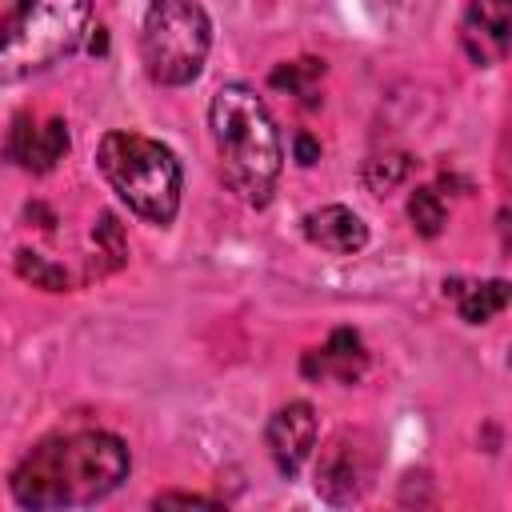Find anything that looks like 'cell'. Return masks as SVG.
I'll return each instance as SVG.
<instances>
[{
    "label": "cell",
    "instance_id": "obj_3",
    "mask_svg": "<svg viewBox=\"0 0 512 512\" xmlns=\"http://www.w3.org/2000/svg\"><path fill=\"white\" fill-rule=\"evenodd\" d=\"M92 0H0V84H20L72 56Z\"/></svg>",
    "mask_w": 512,
    "mask_h": 512
},
{
    "label": "cell",
    "instance_id": "obj_13",
    "mask_svg": "<svg viewBox=\"0 0 512 512\" xmlns=\"http://www.w3.org/2000/svg\"><path fill=\"white\" fill-rule=\"evenodd\" d=\"M320 76H324V60H292V64H280L272 68V88L288 92V96H300L308 108L316 104V92H320Z\"/></svg>",
    "mask_w": 512,
    "mask_h": 512
},
{
    "label": "cell",
    "instance_id": "obj_8",
    "mask_svg": "<svg viewBox=\"0 0 512 512\" xmlns=\"http://www.w3.org/2000/svg\"><path fill=\"white\" fill-rule=\"evenodd\" d=\"M512 0H472L460 20V44L472 64L492 68L508 56L512 40Z\"/></svg>",
    "mask_w": 512,
    "mask_h": 512
},
{
    "label": "cell",
    "instance_id": "obj_17",
    "mask_svg": "<svg viewBox=\"0 0 512 512\" xmlns=\"http://www.w3.org/2000/svg\"><path fill=\"white\" fill-rule=\"evenodd\" d=\"M96 244L112 256V268H116V264H124L128 244H124V236H120V220H116L112 212H104V216H100V224H96Z\"/></svg>",
    "mask_w": 512,
    "mask_h": 512
},
{
    "label": "cell",
    "instance_id": "obj_1",
    "mask_svg": "<svg viewBox=\"0 0 512 512\" xmlns=\"http://www.w3.org/2000/svg\"><path fill=\"white\" fill-rule=\"evenodd\" d=\"M128 444L112 432H60L20 456L8 476L12 500L32 512L96 504L128 480Z\"/></svg>",
    "mask_w": 512,
    "mask_h": 512
},
{
    "label": "cell",
    "instance_id": "obj_15",
    "mask_svg": "<svg viewBox=\"0 0 512 512\" xmlns=\"http://www.w3.org/2000/svg\"><path fill=\"white\" fill-rule=\"evenodd\" d=\"M408 220H412V228L420 236H428V240L440 236L444 232V220H448V208H444L440 192L436 188H416L408 196Z\"/></svg>",
    "mask_w": 512,
    "mask_h": 512
},
{
    "label": "cell",
    "instance_id": "obj_4",
    "mask_svg": "<svg viewBox=\"0 0 512 512\" xmlns=\"http://www.w3.org/2000/svg\"><path fill=\"white\" fill-rule=\"evenodd\" d=\"M96 164L112 192L148 224H172L180 208V160L168 144L140 132H108Z\"/></svg>",
    "mask_w": 512,
    "mask_h": 512
},
{
    "label": "cell",
    "instance_id": "obj_19",
    "mask_svg": "<svg viewBox=\"0 0 512 512\" xmlns=\"http://www.w3.org/2000/svg\"><path fill=\"white\" fill-rule=\"evenodd\" d=\"M296 160L308 168V164H316L320 160V144L308 136V132H296Z\"/></svg>",
    "mask_w": 512,
    "mask_h": 512
},
{
    "label": "cell",
    "instance_id": "obj_12",
    "mask_svg": "<svg viewBox=\"0 0 512 512\" xmlns=\"http://www.w3.org/2000/svg\"><path fill=\"white\" fill-rule=\"evenodd\" d=\"M444 292L456 300L460 316L468 324H488L496 312H504L508 304V280H484V284H464V280H448Z\"/></svg>",
    "mask_w": 512,
    "mask_h": 512
},
{
    "label": "cell",
    "instance_id": "obj_18",
    "mask_svg": "<svg viewBox=\"0 0 512 512\" xmlns=\"http://www.w3.org/2000/svg\"><path fill=\"white\" fill-rule=\"evenodd\" d=\"M152 504H156V508H216V500L192 496V492H160Z\"/></svg>",
    "mask_w": 512,
    "mask_h": 512
},
{
    "label": "cell",
    "instance_id": "obj_2",
    "mask_svg": "<svg viewBox=\"0 0 512 512\" xmlns=\"http://www.w3.org/2000/svg\"><path fill=\"white\" fill-rule=\"evenodd\" d=\"M208 132L216 144L224 184L244 204L264 208L272 200V188L284 164V144L264 96H256V88L240 80L220 84L208 104Z\"/></svg>",
    "mask_w": 512,
    "mask_h": 512
},
{
    "label": "cell",
    "instance_id": "obj_14",
    "mask_svg": "<svg viewBox=\"0 0 512 512\" xmlns=\"http://www.w3.org/2000/svg\"><path fill=\"white\" fill-rule=\"evenodd\" d=\"M408 172H412V160H408L404 152H376L372 160H364V184H368V192H376V196H384V192H392L396 184H404Z\"/></svg>",
    "mask_w": 512,
    "mask_h": 512
},
{
    "label": "cell",
    "instance_id": "obj_6",
    "mask_svg": "<svg viewBox=\"0 0 512 512\" xmlns=\"http://www.w3.org/2000/svg\"><path fill=\"white\" fill-rule=\"evenodd\" d=\"M372 472H376V444L368 432H336L316 460V492L320 500L344 508L364 500V492L372 488Z\"/></svg>",
    "mask_w": 512,
    "mask_h": 512
},
{
    "label": "cell",
    "instance_id": "obj_16",
    "mask_svg": "<svg viewBox=\"0 0 512 512\" xmlns=\"http://www.w3.org/2000/svg\"><path fill=\"white\" fill-rule=\"evenodd\" d=\"M16 276L28 280L32 288H44V292H64V288H68V272H64L60 264L44 260V256L32 252V248H20V252H16Z\"/></svg>",
    "mask_w": 512,
    "mask_h": 512
},
{
    "label": "cell",
    "instance_id": "obj_9",
    "mask_svg": "<svg viewBox=\"0 0 512 512\" xmlns=\"http://www.w3.org/2000/svg\"><path fill=\"white\" fill-rule=\"evenodd\" d=\"M4 152H8V160H16L28 172H52L56 160H64V152H68V124L64 120H48V124L36 128V120L28 112H20L12 120Z\"/></svg>",
    "mask_w": 512,
    "mask_h": 512
},
{
    "label": "cell",
    "instance_id": "obj_11",
    "mask_svg": "<svg viewBox=\"0 0 512 512\" xmlns=\"http://www.w3.org/2000/svg\"><path fill=\"white\" fill-rule=\"evenodd\" d=\"M368 368V352H364V340L352 332V328H336L328 336L324 348H312L304 356V376L312 380H340V384H356Z\"/></svg>",
    "mask_w": 512,
    "mask_h": 512
},
{
    "label": "cell",
    "instance_id": "obj_10",
    "mask_svg": "<svg viewBox=\"0 0 512 512\" xmlns=\"http://www.w3.org/2000/svg\"><path fill=\"white\" fill-rule=\"evenodd\" d=\"M308 244H316L320 252H332V256H356L364 244H368V224L344 208V204H324V208H312L304 220H300Z\"/></svg>",
    "mask_w": 512,
    "mask_h": 512
},
{
    "label": "cell",
    "instance_id": "obj_7",
    "mask_svg": "<svg viewBox=\"0 0 512 512\" xmlns=\"http://www.w3.org/2000/svg\"><path fill=\"white\" fill-rule=\"evenodd\" d=\"M264 440H268V452H272V464L280 468V476L292 480L316 448V408L308 400H288L284 408L272 412Z\"/></svg>",
    "mask_w": 512,
    "mask_h": 512
},
{
    "label": "cell",
    "instance_id": "obj_5",
    "mask_svg": "<svg viewBox=\"0 0 512 512\" xmlns=\"http://www.w3.org/2000/svg\"><path fill=\"white\" fill-rule=\"evenodd\" d=\"M212 48V20L196 0H152L140 24V60L164 88L192 84Z\"/></svg>",
    "mask_w": 512,
    "mask_h": 512
}]
</instances>
